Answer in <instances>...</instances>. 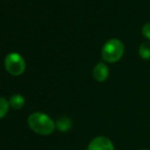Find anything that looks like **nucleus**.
<instances>
[{
    "label": "nucleus",
    "mask_w": 150,
    "mask_h": 150,
    "mask_svg": "<svg viewBox=\"0 0 150 150\" xmlns=\"http://www.w3.org/2000/svg\"><path fill=\"white\" fill-rule=\"evenodd\" d=\"M28 126L34 133L48 136L55 130V122L43 112H33L28 117Z\"/></svg>",
    "instance_id": "obj_1"
},
{
    "label": "nucleus",
    "mask_w": 150,
    "mask_h": 150,
    "mask_svg": "<svg viewBox=\"0 0 150 150\" xmlns=\"http://www.w3.org/2000/svg\"><path fill=\"white\" fill-rule=\"evenodd\" d=\"M125 53V46L119 39H110L103 45L101 56L105 62L115 63L122 57Z\"/></svg>",
    "instance_id": "obj_2"
},
{
    "label": "nucleus",
    "mask_w": 150,
    "mask_h": 150,
    "mask_svg": "<svg viewBox=\"0 0 150 150\" xmlns=\"http://www.w3.org/2000/svg\"><path fill=\"white\" fill-rule=\"evenodd\" d=\"M4 67L10 75L21 76L25 73L26 61L21 54L16 52H10L4 58Z\"/></svg>",
    "instance_id": "obj_3"
},
{
    "label": "nucleus",
    "mask_w": 150,
    "mask_h": 150,
    "mask_svg": "<svg viewBox=\"0 0 150 150\" xmlns=\"http://www.w3.org/2000/svg\"><path fill=\"white\" fill-rule=\"evenodd\" d=\"M88 150H115V145L107 137L99 136L90 141Z\"/></svg>",
    "instance_id": "obj_4"
},
{
    "label": "nucleus",
    "mask_w": 150,
    "mask_h": 150,
    "mask_svg": "<svg viewBox=\"0 0 150 150\" xmlns=\"http://www.w3.org/2000/svg\"><path fill=\"white\" fill-rule=\"evenodd\" d=\"M93 77L97 82H105L109 77V69L104 62H98L93 69Z\"/></svg>",
    "instance_id": "obj_5"
},
{
    "label": "nucleus",
    "mask_w": 150,
    "mask_h": 150,
    "mask_svg": "<svg viewBox=\"0 0 150 150\" xmlns=\"http://www.w3.org/2000/svg\"><path fill=\"white\" fill-rule=\"evenodd\" d=\"M73 127V122L67 117H59L55 120V128L61 133H67Z\"/></svg>",
    "instance_id": "obj_6"
},
{
    "label": "nucleus",
    "mask_w": 150,
    "mask_h": 150,
    "mask_svg": "<svg viewBox=\"0 0 150 150\" xmlns=\"http://www.w3.org/2000/svg\"><path fill=\"white\" fill-rule=\"evenodd\" d=\"M8 102H9V106L11 107V108L18 110V109L23 108V107L25 106V102H26V101H25V97L23 96V95L14 94L10 97Z\"/></svg>",
    "instance_id": "obj_7"
},
{
    "label": "nucleus",
    "mask_w": 150,
    "mask_h": 150,
    "mask_svg": "<svg viewBox=\"0 0 150 150\" xmlns=\"http://www.w3.org/2000/svg\"><path fill=\"white\" fill-rule=\"evenodd\" d=\"M139 55L145 60L150 59V41H145L139 46Z\"/></svg>",
    "instance_id": "obj_8"
},
{
    "label": "nucleus",
    "mask_w": 150,
    "mask_h": 150,
    "mask_svg": "<svg viewBox=\"0 0 150 150\" xmlns=\"http://www.w3.org/2000/svg\"><path fill=\"white\" fill-rule=\"evenodd\" d=\"M9 108V102H8L7 99L4 98V97H0V120L3 119L7 115Z\"/></svg>",
    "instance_id": "obj_9"
},
{
    "label": "nucleus",
    "mask_w": 150,
    "mask_h": 150,
    "mask_svg": "<svg viewBox=\"0 0 150 150\" xmlns=\"http://www.w3.org/2000/svg\"><path fill=\"white\" fill-rule=\"evenodd\" d=\"M142 35L150 41V23H146L142 28Z\"/></svg>",
    "instance_id": "obj_10"
},
{
    "label": "nucleus",
    "mask_w": 150,
    "mask_h": 150,
    "mask_svg": "<svg viewBox=\"0 0 150 150\" xmlns=\"http://www.w3.org/2000/svg\"><path fill=\"white\" fill-rule=\"evenodd\" d=\"M142 150H149V149H142Z\"/></svg>",
    "instance_id": "obj_11"
}]
</instances>
